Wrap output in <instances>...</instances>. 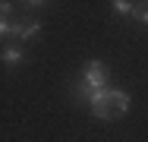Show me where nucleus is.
Here are the masks:
<instances>
[{"instance_id":"nucleus-3","label":"nucleus","mask_w":148,"mask_h":142,"mask_svg":"<svg viewBox=\"0 0 148 142\" xmlns=\"http://www.w3.org/2000/svg\"><path fill=\"white\" fill-rule=\"evenodd\" d=\"M25 60H29L25 48H22V44H16V41H6V44L0 48V63H3L6 70H16V66H22Z\"/></svg>"},{"instance_id":"nucleus-2","label":"nucleus","mask_w":148,"mask_h":142,"mask_svg":"<svg viewBox=\"0 0 148 142\" xmlns=\"http://www.w3.org/2000/svg\"><path fill=\"white\" fill-rule=\"evenodd\" d=\"M82 82L88 85L91 92L107 88V85H110V70H107V63H104V60H88V63L82 66Z\"/></svg>"},{"instance_id":"nucleus-5","label":"nucleus","mask_w":148,"mask_h":142,"mask_svg":"<svg viewBox=\"0 0 148 142\" xmlns=\"http://www.w3.org/2000/svg\"><path fill=\"white\" fill-rule=\"evenodd\" d=\"M129 19H136L139 26H148V0H136V3H132Z\"/></svg>"},{"instance_id":"nucleus-8","label":"nucleus","mask_w":148,"mask_h":142,"mask_svg":"<svg viewBox=\"0 0 148 142\" xmlns=\"http://www.w3.org/2000/svg\"><path fill=\"white\" fill-rule=\"evenodd\" d=\"M13 35V19H0V41H10Z\"/></svg>"},{"instance_id":"nucleus-7","label":"nucleus","mask_w":148,"mask_h":142,"mask_svg":"<svg viewBox=\"0 0 148 142\" xmlns=\"http://www.w3.org/2000/svg\"><path fill=\"white\" fill-rule=\"evenodd\" d=\"M114 13L129 16V13H132V0H114Z\"/></svg>"},{"instance_id":"nucleus-4","label":"nucleus","mask_w":148,"mask_h":142,"mask_svg":"<svg viewBox=\"0 0 148 142\" xmlns=\"http://www.w3.org/2000/svg\"><path fill=\"white\" fill-rule=\"evenodd\" d=\"M41 35V22L38 19H29V22H22V19H13V35H10V41H32V38H38Z\"/></svg>"},{"instance_id":"nucleus-6","label":"nucleus","mask_w":148,"mask_h":142,"mask_svg":"<svg viewBox=\"0 0 148 142\" xmlns=\"http://www.w3.org/2000/svg\"><path fill=\"white\" fill-rule=\"evenodd\" d=\"M73 98H76V101H85V104H88V98H91V88L85 82H82V79H79V82L73 85Z\"/></svg>"},{"instance_id":"nucleus-1","label":"nucleus","mask_w":148,"mask_h":142,"mask_svg":"<svg viewBox=\"0 0 148 142\" xmlns=\"http://www.w3.org/2000/svg\"><path fill=\"white\" fill-rule=\"evenodd\" d=\"M88 108H91V117H98V120H104V123H114V120H120L123 114H129L132 98H129L126 88H120V85H107V88L91 92Z\"/></svg>"},{"instance_id":"nucleus-9","label":"nucleus","mask_w":148,"mask_h":142,"mask_svg":"<svg viewBox=\"0 0 148 142\" xmlns=\"http://www.w3.org/2000/svg\"><path fill=\"white\" fill-rule=\"evenodd\" d=\"M13 13H16V10H13V3H10V0H0V19H10Z\"/></svg>"},{"instance_id":"nucleus-10","label":"nucleus","mask_w":148,"mask_h":142,"mask_svg":"<svg viewBox=\"0 0 148 142\" xmlns=\"http://www.w3.org/2000/svg\"><path fill=\"white\" fill-rule=\"evenodd\" d=\"M44 0H25V6H41Z\"/></svg>"}]
</instances>
